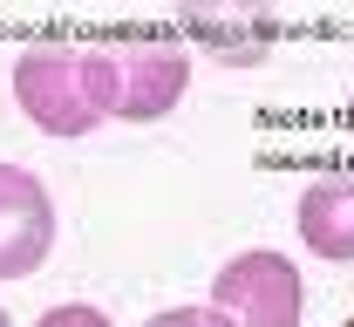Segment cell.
<instances>
[{
  "label": "cell",
  "instance_id": "6da1fadb",
  "mask_svg": "<svg viewBox=\"0 0 354 327\" xmlns=\"http://www.w3.org/2000/svg\"><path fill=\"white\" fill-rule=\"evenodd\" d=\"M14 95L48 137H82L123 102V62L116 48L88 41H41L14 62Z\"/></svg>",
  "mask_w": 354,
  "mask_h": 327
},
{
  "label": "cell",
  "instance_id": "7a4b0ae2",
  "mask_svg": "<svg viewBox=\"0 0 354 327\" xmlns=\"http://www.w3.org/2000/svg\"><path fill=\"white\" fill-rule=\"evenodd\" d=\"M212 307L232 327H300V273L279 252H239L212 280Z\"/></svg>",
  "mask_w": 354,
  "mask_h": 327
},
{
  "label": "cell",
  "instance_id": "3957f363",
  "mask_svg": "<svg viewBox=\"0 0 354 327\" xmlns=\"http://www.w3.org/2000/svg\"><path fill=\"white\" fill-rule=\"evenodd\" d=\"M55 245L48 185L21 164H0V280H28Z\"/></svg>",
  "mask_w": 354,
  "mask_h": 327
},
{
  "label": "cell",
  "instance_id": "277c9868",
  "mask_svg": "<svg viewBox=\"0 0 354 327\" xmlns=\"http://www.w3.org/2000/svg\"><path fill=\"white\" fill-rule=\"evenodd\" d=\"M116 62H123V102H116V116H130V123L164 116L184 95V82H191V55L177 41H123Z\"/></svg>",
  "mask_w": 354,
  "mask_h": 327
},
{
  "label": "cell",
  "instance_id": "5b68a950",
  "mask_svg": "<svg viewBox=\"0 0 354 327\" xmlns=\"http://www.w3.org/2000/svg\"><path fill=\"white\" fill-rule=\"evenodd\" d=\"M300 239L320 259H354V171H334L300 191Z\"/></svg>",
  "mask_w": 354,
  "mask_h": 327
},
{
  "label": "cell",
  "instance_id": "8992f818",
  "mask_svg": "<svg viewBox=\"0 0 354 327\" xmlns=\"http://www.w3.org/2000/svg\"><path fill=\"white\" fill-rule=\"evenodd\" d=\"M205 41H212V48H225L232 62H245V55L272 48V28H245V35H239V28H212V21H205Z\"/></svg>",
  "mask_w": 354,
  "mask_h": 327
},
{
  "label": "cell",
  "instance_id": "52a82bcc",
  "mask_svg": "<svg viewBox=\"0 0 354 327\" xmlns=\"http://www.w3.org/2000/svg\"><path fill=\"white\" fill-rule=\"evenodd\" d=\"M150 327H232L218 307H171V314H150Z\"/></svg>",
  "mask_w": 354,
  "mask_h": 327
},
{
  "label": "cell",
  "instance_id": "ba28073f",
  "mask_svg": "<svg viewBox=\"0 0 354 327\" xmlns=\"http://www.w3.org/2000/svg\"><path fill=\"white\" fill-rule=\"evenodd\" d=\"M41 327H109V314H95V307H82V300H68V307L41 314Z\"/></svg>",
  "mask_w": 354,
  "mask_h": 327
},
{
  "label": "cell",
  "instance_id": "9c48e42d",
  "mask_svg": "<svg viewBox=\"0 0 354 327\" xmlns=\"http://www.w3.org/2000/svg\"><path fill=\"white\" fill-rule=\"evenodd\" d=\"M0 327H14V321H7V307H0Z\"/></svg>",
  "mask_w": 354,
  "mask_h": 327
},
{
  "label": "cell",
  "instance_id": "30bf717a",
  "mask_svg": "<svg viewBox=\"0 0 354 327\" xmlns=\"http://www.w3.org/2000/svg\"><path fill=\"white\" fill-rule=\"evenodd\" d=\"M348 130H354V102H348Z\"/></svg>",
  "mask_w": 354,
  "mask_h": 327
}]
</instances>
